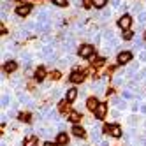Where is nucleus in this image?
I'll use <instances>...</instances> for the list:
<instances>
[{"label": "nucleus", "instance_id": "36", "mask_svg": "<svg viewBox=\"0 0 146 146\" xmlns=\"http://www.w3.org/2000/svg\"><path fill=\"white\" fill-rule=\"evenodd\" d=\"M144 127H146V123H144Z\"/></svg>", "mask_w": 146, "mask_h": 146}, {"label": "nucleus", "instance_id": "29", "mask_svg": "<svg viewBox=\"0 0 146 146\" xmlns=\"http://www.w3.org/2000/svg\"><path fill=\"white\" fill-rule=\"evenodd\" d=\"M113 7L114 9H120V0H113Z\"/></svg>", "mask_w": 146, "mask_h": 146}, {"label": "nucleus", "instance_id": "27", "mask_svg": "<svg viewBox=\"0 0 146 146\" xmlns=\"http://www.w3.org/2000/svg\"><path fill=\"white\" fill-rule=\"evenodd\" d=\"M111 16V11H109V9H104V11H102V18H109Z\"/></svg>", "mask_w": 146, "mask_h": 146}, {"label": "nucleus", "instance_id": "25", "mask_svg": "<svg viewBox=\"0 0 146 146\" xmlns=\"http://www.w3.org/2000/svg\"><path fill=\"white\" fill-rule=\"evenodd\" d=\"M51 78H53V79H60V78H62V74H60L58 70H53V72H51Z\"/></svg>", "mask_w": 146, "mask_h": 146}, {"label": "nucleus", "instance_id": "18", "mask_svg": "<svg viewBox=\"0 0 146 146\" xmlns=\"http://www.w3.org/2000/svg\"><path fill=\"white\" fill-rule=\"evenodd\" d=\"M79 118H81V116H79V113H70V114H69V120H70L72 123L79 121Z\"/></svg>", "mask_w": 146, "mask_h": 146}, {"label": "nucleus", "instance_id": "4", "mask_svg": "<svg viewBox=\"0 0 146 146\" xmlns=\"http://www.w3.org/2000/svg\"><path fill=\"white\" fill-rule=\"evenodd\" d=\"M116 60H118L120 65H125V64H129V62L132 60V53H130V51H121Z\"/></svg>", "mask_w": 146, "mask_h": 146}, {"label": "nucleus", "instance_id": "8", "mask_svg": "<svg viewBox=\"0 0 146 146\" xmlns=\"http://www.w3.org/2000/svg\"><path fill=\"white\" fill-rule=\"evenodd\" d=\"M99 104H100V102H99V100H97L95 97H90V99L86 100V108H88L90 111H95V109H97V106H99Z\"/></svg>", "mask_w": 146, "mask_h": 146}, {"label": "nucleus", "instance_id": "22", "mask_svg": "<svg viewBox=\"0 0 146 146\" xmlns=\"http://www.w3.org/2000/svg\"><path fill=\"white\" fill-rule=\"evenodd\" d=\"M81 2H83V7H86V9L93 5V0H81Z\"/></svg>", "mask_w": 146, "mask_h": 146}, {"label": "nucleus", "instance_id": "26", "mask_svg": "<svg viewBox=\"0 0 146 146\" xmlns=\"http://www.w3.org/2000/svg\"><path fill=\"white\" fill-rule=\"evenodd\" d=\"M139 23H141V25L146 23V13H141V14H139Z\"/></svg>", "mask_w": 146, "mask_h": 146}, {"label": "nucleus", "instance_id": "20", "mask_svg": "<svg viewBox=\"0 0 146 146\" xmlns=\"http://www.w3.org/2000/svg\"><path fill=\"white\" fill-rule=\"evenodd\" d=\"M53 4L58 5V7H65L67 5V0H53Z\"/></svg>", "mask_w": 146, "mask_h": 146}, {"label": "nucleus", "instance_id": "13", "mask_svg": "<svg viewBox=\"0 0 146 146\" xmlns=\"http://www.w3.org/2000/svg\"><path fill=\"white\" fill-rule=\"evenodd\" d=\"M67 141H69V137H67L65 132H60V134L56 135V143H58V144H67Z\"/></svg>", "mask_w": 146, "mask_h": 146}, {"label": "nucleus", "instance_id": "7", "mask_svg": "<svg viewBox=\"0 0 146 146\" xmlns=\"http://www.w3.org/2000/svg\"><path fill=\"white\" fill-rule=\"evenodd\" d=\"M70 81L72 83H83L85 81V74H83V72H78V70H72V74H70Z\"/></svg>", "mask_w": 146, "mask_h": 146}, {"label": "nucleus", "instance_id": "21", "mask_svg": "<svg viewBox=\"0 0 146 146\" xmlns=\"http://www.w3.org/2000/svg\"><path fill=\"white\" fill-rule=\"evenodd\" d=\"M132 37H134V34L130 32V30H125V32H123V39H125V40H129V39H132Z\"/></svg>", "mask_w": 146, "mask_h": 146}, {"label": "nucleus", "instance_id": "30", "mask_svg": "<svg viewBox=\"0 0 146 146\" xmlns=\"http://www.w3.org/2000/svg\"><path fill=\"white\" fill-rule=\"evenodd\" d=\"M139 58H141L143 62L146 60V51H141V53H139Z\"/></svg>", "mask_w": 146, "mask_h": 146}, {"label": "nucleus", "instance_id": "19", "mask_svg": "<svg viewBox=\"0 0 146 146\" xmlns=\"http://www.w3.org/2000/svg\"><path fill=\"white\" fill-rule=\"evenodd\" d=\"M37 144V137H28L25 141V146H35Z\"/></svg>", "mask_w": 146, "mask_h": 146}, {"label": "nucleus", "instance_id": "34", "mask_svg": "<svg viewBox=\"0 0 146 146\" xmlns=\"http://www.w3.org/2000/svg\"><path fill=\"white\" fill-rule=\"evenodd\" d=\"M44 146H55L53 143H44Z\"/></svg>", "mask_w": 146, "mask_h": 146}, {"label": "nucleus", "instance_id": "16", "mask_svg": "<svg viewBox=\"0 0 146 146\" xmlns=\"http://www.w3.org/2000/svg\"><path fill=\"white\" fill-rule=\"evenodd\" d=\"M113 104H114V106H116L118 109H125V106H127L123 99H114V100H113Z\"/></svg>", "mask_w": 146, "mask_h": 146}, {"label": "nucleus", "instance_id": "28", "mask_svg": "<svg viewBox=\"0 0 146 146\" xmlns=\"http://www.w3.org/2000/svg\"><path fill=\"white\" fill-rule=\"evenodd\" d=\"M134 95H132V93L130 92H123V99H132Z\"/></svg>", "mask_w": 146, "mask_h": 146}, {"label": "nucleus", "instance_id": "2", "mask_svg": "<svg viewBox=\"0 0 146 146\" xmlns=\"http://www.w3.org/2000/svg\"><path fill=\"white\" fill-rule=\"evenodd\" d=\"M92 55H93V46H92V44H83V46L79 48V56L90 58Z\"/></svg>", "mask_w": 146, "mask_h": 146}, {"label": "nucleus", "instance_id": "37", "mask_svg": "<svg viewBox=\"0 0 146 146\" xmlns=\"http://www.w3.org/2000/svg\"><path fill=\"white\" fill-rule=\"evenodd\" d=\"M2 146H4V144H2Z\"/></svg>", "mask_w": 146, "mask_h": 146}, {"label": "nucleus", "instance_id": "3", "mask_svg": "<svg viewBox=\"0 0 146 146\" xmlns=\"http://www.w3.org/2000/svg\"><path fill=\"white\" fill-rule=\"evenodd\" d=\"M130 25H132V18H130L129 14H125V16H121V18L118 19V27L123 28V30H129Z\"/></svg>", "mask_w": 146, "mask_h": 146}, {"label": "nucleus", "instance_id": "31", "mask_svg": "<svg viewBox=\"0 0 146 146\" xmlns=\"http://www.w3.org/2000/svg\"><path fill=\"white\" fill-rule=\"evenodd\" d=\"M139 111H141V113H144V114H146V104H141V108H139Z\"/></svg>", "mask_w": 146, "mask_h": 146}, {"label": "nucleus", "instance_id": "12", "mask_svg": "<svg viewBox=\"0 0 146 146\" xmlns=\"http://www.w3.org/2000/svg\"><path fill=\"white\" fill-rule=\"evenodd\" d=\"M42 53H44V56H53V55H55V48H53V44H48V46H44Z\"/></svg>", "mask_w": 146, "mask_h": 146}, {"label": "nucleus", "instance_id": "35", "mask_svg": "<svg viewBox=\"0 0 146 146\" xmlns=\"http://www.w3.org/2000/svg\"><path fill=\"white\" fill-rule=\"evenodd\" d=\"M144 37H146V32H144Z\"/></svg>", "mask_w": 146, "mask_h": 146}, {"label": "nucleus", "instance_id": "24", "mask_svg": "<svg viewBox=\"0 0 146 146\" xmlns=\"http://www.w3.org/2000/svg\"><path fill=\"white\" fill-rule=\"evenodd\" d=\"M19 118H21L23 121H30V118H32V116H30L28 113H23V114H19Z\"/></svg>", "mask_w": 146, "mask_h": 146}, {"label": "nucleus", "instance_id": "10", "mask_svg": "<svg viewBox=\"0 0 146 146\" xmlns=\"http://www.w3.org/2000/svg\"><path fill=\"white\" fill-rule=\"evenodd\" d=\"M76 99H78V90L76 88L67 90V102H74Z\"/></svg>", "mask_w": 146, "mask_h": 146}, {"label": "nucleus", "instance_id": "6", "mask_svg": "<svg viewBox=\"0 0 146 146\" xmlns=\"http://www.w3.org/2000/svg\"><path fill=\"white\" fill-rule=\"evenodd\" d=\"M106 113H108V106H106V104H99L97 109H95V118L102 120L104 116H106Z\"/></svg>", "mask_w": 146, "mask_h": 146}, {"label": "nucleus", "instance_id": "32", "mask_svg": "<svg viewBox=\"0 0 146 146\" xmlns=\"http://www.w3.org/2000/svg\"><path fill=\"white\" fill-rule=\"evenodd\" d=\"M137 143H139V144H143V146H146V137H141Z\"/></svg>", "mask_w": 146, "mask_h": 146}, {"label": "nucleus", "instance_id": "5", "mask_svg": "<svg viewBox=\"0 0 146 146\" xmlns=\"http://www.w3.org/2000/svg\"><path fill=\"white\" fill-rule=\"evenodd\" d=\"M30 11H32V5H28V4H23V5L16 7V14L18 16H27V14H30Z\"/></svg>", "mask_w": 146, "mask_h": 146}, {"label": "nucleus", "instance_id": "23", "mask_svg": "<svg viewBox=\"0 0 146 146\" xmlns=\"http://www.w3.org/2000/svg\"><path fill=\"white\" fill-rule=\"evenodd\" d=\"M9 106V95H4L2 97V108H7Z\"/></svg>", "mask_w": 146, "mask_h": 146}, {"label": "nucleus", "instance_id": "15", "mask_svg": "<svg viewBox=\"0 0 146 146\" xmlns=\"http://www.w3.org/2000/svg\"><path fill=\"white\" fill-rule=\"evenodd\" d=\"M106 4H108V0H93V7H97V9H106Z\"/></svg>", "mask_w": 146, "mask_h": 146}, {"label": "nucleus", "instance_id": "33", "mask_svg": "<svg viewBox=\"0 0 146 146\" xmlns=\"http://www.w3.org/2000/svg\"><path fill=\"white\" fill-rule=\"evenodd\" d=\"M102 146H109V143L108 141H102Z\"/></svg>", "mask_w": 146, "mask_h": 146}, {"label": "nucleus", "instance_id": "14", "mask_svg": "<svg viewBox=\"0 0 146 146\" xmlns=\"http://www.w3.org/2000/svg\"><path fill=\"white\" fill-rule=\"evenodd\" d=\"M44 76H46L44 67H39V69L35 70V79H37V81H42V79H44Z\"/></svg>", "mask_w": 146, "mask_h": 146}, {"label": "nucleus", "instance_id": "11", "mask_svg": "<svg viewBox=\"0 0 146 146\" xmlns=\"http://www.w3.org/2000/svg\"><path fill=\"white\" fill-rule=\"evenodd\" d=\"M72 134H74L76 137H83V135H85V129L79 127V125H72Z\"/></svg>", "mask_w": 146, "mask_h": 146}, {"label": "nucleus", "instance_id": "17", "mask_svg": "<svg viewBox=\"0 0 146 146\" xmlns=\"http://www.w3.org/2000/svg\"><path fill=\"white\" fill-rule=\"evenodd\" d=\"M93 88H95V92H104V79L102 81H97L95 85H93Z\"/></svg>", "mask_w": 146, "mask_h": 146}, {"label": "nucleus", "instance_id": "9", "mask_svg": "<svg viewBox=\"0 0 146 146\" xmlns=\"http://www.w3.org/2000/svg\"><path fill=\"white\" fill-rule=\"evenodd\" d=\"M16 69H18V62H13V60L11 62H5V65H4L5 72H14Z\"/></svg>", "mask_w": 146, "mask_h": 146}, {"label": "nucleus", "instance_id": "1", "mask_svg": "<svg viewBox=\"0 0 146 146\" xmlns=\"http://www.w3.org/2000/svg\"><path fill=\"white\" fill-rule=\"evenodd\" d=\"M104 132L111 134L113 137H120L121 135V129L118 127V125H104Z\"/></svg>", "mask_w": 146, "mask_h": 146}]
</instances>
